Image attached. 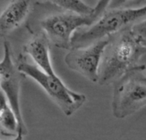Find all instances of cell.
<instances>
[{"label":"cell","mask_w":146,"mask_h":140,"mask_svg":"<svg viewBox=\"0 0 146 140\" xmlns=\"http://www.w3.org/2000/svg\"><path fill=\"white\" fill-rule=\"evenodd\" d=\"M128 0H112L108 7V9H115V8H120L125 3H127Z\"/></svg>","instance_id":"cell-14"},{"label":"cell","mask_w":146,"mask_h":140,"mask_svg":"<svg viewBox=\"0 0 146 140\" xmlns=\"http://www.w3.org/2000/svg\"><path fill=\"white\" fill-rule=\"evenodd\" d=\"M9 105L8 99L5 96V94L3 93V92L0 89V111L2 109H3L6 106Z\"/></svg>","instance_id":"cell-13"},{"label":"cell","mask_w":146,"mask_h":140,"mask_svg":"<svg viewBox=\"0 0 146 140\" xmlns=\"http://www.w3.org/2000/svg\"><path fill=\"white\" fill-rule=\"evenodd\" d=\"M146 17V5L133 9H107L87 29L77 30L72 38V47H81L108 37Z\"/></svg>","instance_id":"cell-3"},{"label":"cell","mask_w":146,"mask_h":140,"mask_svg":"<svg viewBox=\"0 0 146 140\" xmlns=\"http://www.w3.org/2000/svg\"><path fill=\"white\" fill-rule=\"evenodd\" d=\"M96 21L91 15H84L75 12L52 14L40 21V27L50 43L54 46L69 50L72 48V38L74 33Z\"/></svg>","instance_id":"cell-5"},{"label":"cell","mask_w":146,"mask_h":140,"mask_svg":"<svg viewBox=\"0 0 146 140\" xmlns=\"http://www.w3.org/2000/svg\"><path fill=\"white\" fill-rule=\"evenodd\" d=\"M21 74L15 62L12 60L11 47L9 42L3 43V55L0 61V89L5 94L8 102L15 112L18 122L19 131L16 139H22L27 134V129L21 111L20 93H21Z\"/></svg>","instance_id":"cell-6"},{"label":"cell","mask_w":146,"mask_h":140,"mask_svg":"<svg viewBox=\"0 0 146 140\" xmlns=\"http://www.w3.org/2000/svg\"><path fill=\"white\" fill-rule=\"evenodd\" d=\"M131 29L139 42L146 48V17L133 24Z\"/></svg>","instance_id":"cell-11"},{"label":"cell","mask_w":146,"mask_h":140,"mask_svg":"<svg viewBox=\"0 0 146 140\" xmlns=\"http://www.w3.org/2000/svg\"><path fill=\"white\" fill-rule=\"evenodd\" d=\"M18 70L35 80L67 116L74 115L86 101L85 94L70 90L56 75L48 74L37 65L28 62L23 55L15 62Z\"/></svg>","instance_id":"cell-2"},{"label":"cell","mask_w":146,"mask_h":140,"mask_svg":"<svg viewBox=\"0 0 146 140\" xmlns=\"http://www.w3.org/2000/svg\"><path fill=\"white\" fill-rule=\"evenodd\" d=\"M113 85L112 113L115 118H126L146 106L145 65L127 71Z\"/></svg>","instance_id":"cell-4"},{"label":"cell","mask_w":146,"mask_h":140,"mask_svg":"<svg viewBox=\"0 0 146 140\" xmlns=\"http://www.w3.org/2000/svg\"><path fill=\"white\" fill-rule=\"evenodd\" d=\"M24 51L28 55L41 70L48 74H56L51 64L50 56V41L45 34L35 35L24 46Z\"/></svg>","instance_id":"cell-9"},{"label":"cell","mask_w":146,"mask_h":140,"mask_svg":"<svg viewBox=\"0 0 146 140\" xmlns=\"http://www.w3.org/2000/svg\"><path fill=\"white\" fill-rule=\"evenodd\" d=\"M33 0H10L0 14V38L20 27L32 9Z\"/></svg>","instance_id":"cell-8"},{"label":"cell","mask_w":146,"mask_h":140,"mask_svg":"<svg viewBox=\"0 0 146 140\" xmlns=\"http://www.w3.org/2000/svg\"><path fill=\"white\" fill-rule=\"evenodd\" d=\"M63 10L75 12L84 15H91L93 13V7H91L82 0H46Z\"/></svg>","instance_id":"cell-10"},{"label":"cell","mask_w":146,"mask_h":140,"mask_svg":"<svg viewBox=\"0 0 146 140\" xmlns=\"http://www.w3.org/2000/svg\"><path fill=\"white\" fill-rule=\"evenodd\" d=\"M109 37L99 65L98 81L100 86L114 83L127 71L140 64L141 57L146 54L144 47L132 32L131 26L127 27Z\"/></svg>","instance_id":"cell-1"},{"label":"cell","mask_w":146,"mask_h":140,"mask_svg":"<svg viewBox=\"0 0 146 140\" xmlns=\"http://www.w3.org/2000/svg\"><path fill=\"white\" fill-rule=\"evenodd\" d=\"M109 37L103 38L86 46L72 47L65 56L67 66L93 83L98 81L101 58Z\"/></svg>","instance_id":"cell-7"},{"label":"cell","mask_w":146,"mask_h":140,"mask_svg":"<svg viewBox=\"0 0 146 140\" xmlns=\"http://www.w3.org/2000/svg\"><path fill=\"white\" fill-rule=\"evenodd\" d=\"M111 1L112 0H98L97 4L93 7V13L92 17L97 21L98 17L108 9Z\"/></svg>","instance_id":"cell-12"}]
</instances>
